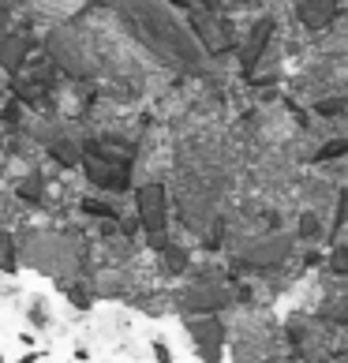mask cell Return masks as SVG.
Segmentation results:
<instances>
[{
    "instance_id": "obj_1",
    "label": "cell",
    "mask_w": 348,
    "mask_h": 363,
    "mask_svg": "<svg viewBox=\"0 0 348 363\" xmlns=\"http://www.w3.org/2000/svg\"><path fill=\"white\" fill-rule=\"evenodd\" d=\"M26 259H30L42 274H49V277H68L79 266V255L72 251L68 240L49 236V233L26 236Z\"/></svg>"
},
{
    "instance_id": "obj_2",
    "label": "cell",
    "mask_w": 348,
    "mask_h": 363,
    "mask_svg": "<svg viewBox=\"0 0 348 363\" xmlns=\"http://www.w3.org/2000/svg\"><path fill=\"white\" fill-rule=\"evenodd\" d=\"M187 337H191L195 345V352L203 363H221L225 356V326H221V318L218 315H191L187 318Z\"/></svg>"
},
{
    "instance_id": "obj_3",
    "label": "cell",
    "mask_w": 348,
    "mask_h": 363,
    "mask_svg": "<svg viewBox=\"0 0 348 363\" xmlns=\"http://www.w3.org/2000/svg\"><path fill=\"white\" fill-rule=\"evenodd\" d=\"M139 221L146 228L154 247L165 251V225H169V210H165V191L157 184H146L139 191Z\"/></svg>"
},
{
    "instance_id": "obj_4",
    "label": "cell",
    "mask_w": 348,
    "mask_h": 363,
    "mask_svg": "<svg viewBox=\"0 0 348 363\" xmlns=\"http://www.w3.org/2000/svg\"><path fill=\"white\" fill-rule=\"evenodd\" d=\"M225 303H229V300H225V292L218 285H195V289H187V296L180 300V307L187 315H191V311L195 315H218Z\"/></svg>"
},
{
    "instance_id": "obj_5",
    "label": "cell",
    "mask_w": 348,
    "mask_h": 363,
    "mask_svg": "<svg viewBox=\"0 0 348 363\" xmlns=\"http://www.w3.org/2000/svg\"><path fill=\"white\" fill-rule=\"evenodd\" d=\"M19 270V244L11 233H0V274H16Z\"/></svg>"
},
{
    "instance_id": "obj_6",
    "label": "cell",
    "mask_w": 348,
    "mask_h": 363,
    "mask_svg": "<svg viewBox=\"0 0 348 363\" xmlns=\"http://www.w3.org/2000/svg\"><path fill=\"white\" fill-rule=\"evenodd\" d=\"M330 11H333L330 0H303L300 19H303L307 26H322V23H330Z\"/></svg>"
},
{
    "instance_id": "obj_7",
    "label": "cell",
    "mask_w": 348,
    "mask_h": 363,
    "mask_svg": "<svg viewBox=\"0 0 348 363\" xmlns=\"http://www.w3.org/2000/svg\"><path fill=\"white\" fill-rule=\"evenodd\" d=\"M330 274H348V247H337L330 255Z\"/></svg>"
},
{
    "instance_id": "obj_8",
    "label": "cell",
    "mask_w": 348,
    "mask_h": 363,
    "mask_svg": "<svg viewBox=\"0 0 348 363\" xmlns=\"http://www.w3.org/2000/svg\"><path fill=\"white\" fill-rule=\"evenodd\" d=\"M68 296H72V303H75V307H83V311L90 307V292H86L83 285H68Z\"/></svg>"
},
{
    "instance_id": "obj_9",
    "label": "cell",
    "mask_w": 348,
    "mask_h": 363,
    "mask_svg": "<svg viewBox=\"0 0 348 363\" xmlns=\"http://www.w3.org/2000/svg\"><path fill=\"white\" fill-rule=\"evenodd\" d=\"M330 318H333V322H344V326H348V296H341V303H333Z\"/></svg>"
},
{
    "instance_id": "obj_10",
    "label": "cell",
    "mask_w": 348,
    "mask_h": 363,
    "mask_svg": "<svg viewBox=\"0 0 348 363\" xmlns=\"http://www.w3.org/2000/svg\"><path fill=\"white\" fill-rule=\"evenodd\" d=\"M150 348H154V356H157V363H172V352H169V345L157 337V341H150Z\"/></svg>"
},
{
    "instance_id": "obj_11",
    "label": "cell",
    "mask_w": 348,
    "mask_h": 363,
    "mask_svg": "<svg viewBox=\"0 0 348 363\" xmlns=\"http://www.w3.org/2000/svg\"><path fill=\"white\" fill-rule=\"evenodd\" d=\"M303 236H318V221L311 218V213L303 218Z\"/></svg>"
}]
</instances>
